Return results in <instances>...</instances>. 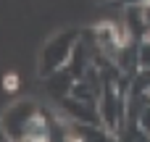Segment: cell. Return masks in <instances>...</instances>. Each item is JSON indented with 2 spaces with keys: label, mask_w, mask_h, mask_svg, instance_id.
I'll use <instances>...</instances> for the list:
<instances>
[{
  "label": "cell",
  "mask_w": 150,
  "mask_h": 142,
  "mask_svg": "<svg viewBox=\"0 0 150 142\" xmlns=\"http://www.w3.org/2000/svg\"><path fill=\"white\" fill-rule=\"evenodd\" d=\"M5 84H8L11 90H13V87H16V74H8V79H5Z\"/></svg>",
  "instance_id": "3957f363"
},
{
  "label": "cell",
  "mask_w": 150,
  "mask_h": 142,
  "mask_svg": "<svg viewBox=\"0 0 150 142\" xmlns=\"http://www.w3.org/2000/svg\"><path fill=\"white\" fill-rule=\"evenodd\" d=\"M32 116H37V105L24 100V103H16L13 108H8V113H5V119L0 121V126H3V132H5L8 137L18 140L21 132H24V124H26Z\"/></svg>",
  "instance_id": "6da1fadb"
},
{
  "label": "cell",
  "mask_w": 150,
  "mask_h": 142,
  "mask_svg": "<svg viewBox=\"0 0 150 142\" xmlns=\"http://www.w3.org/2000/svg\"><path fill=\"white\" fill-rule=\"evenodd\" d=\"M5 140V132H3V126H0V142Z\"/></svg>",
  "instance_id": "5b68a950"
},
{
  "label": "cell",
  "mask_w": 150,
  "mask_h": 142,
  "mask_svg": "<svg viewBox=\"0 0 150 142\" xmlns=\"http://www.w3.org/2000/svg\"><path fill=\"white\" fill-rule=\"evenodd\" d=\"M71 42H74V32H69V34H61L58 40H53L47 47H45V63L50 66V69H55V66H61L66 58H69V50H71Z\"/></svg>",
  "instance_id": "7a4b0ae2"
},
{
  "label": "cell",
  "mask_w": 150,
  "mask_h": 142,
  "mask_svg": "<svg viewBox=\"0 0 150 142\" xmlns=\"http://www.w3.org/2000/svg\"><path fill=\"white\" fill-rule=\"evenodd\" d=\"M18 142H47V140H29V137H21Z\"/></svg>",
  "instance_id": "277c9868"
}]
</instances>
